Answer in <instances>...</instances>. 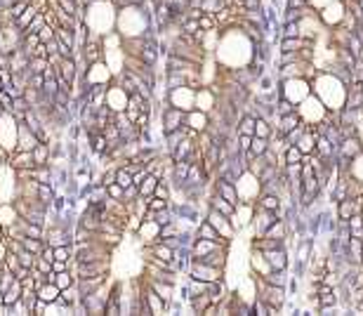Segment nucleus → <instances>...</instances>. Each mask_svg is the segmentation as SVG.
Wrapping results in <instances>:
<instances>
[{
	"label": "nucleus",
	"instance_id": "obj_1",
	"mask_svg": "<svg viewBox=\"0 0 363 316\" xmlns=\"http://www.w3.org/2000/svg\"><path fill=\"white\" fill-rule=\"evenodd\" d=\"M161 120H163V135L175 132V130H179V128H184V123H187V111L168 104L161 111Z\"/></svg>",
	"mask_w": 363,
	"mask_h": 316
},
{
	"label": "nucleus",
	"instance_id": "obj_2",
	"mask_svg": "<svg viewBox=\"0 0 363 316\" xmlns=\"http://www.w3.org/2000/svg\"><path fill=\"white\" fill-rule=\"evenodd\" d=\"M189 276L201 278V281H208V283H210V281H219V278H222V269L201 262L198 257H191V262H189Z\"/></svg>",
	"mask_w": 363,
	"mask_h": 316
},
{
	"label": "nucleus",
	"instance_id": "obj_3",
	"mask_svg": "<svg viewBox=\"0 0 363 316\" xmlns=\"http://www.w3.org/2000/svg\"><path fill=\"white\" fill-rule=\"evenodd\" d=\"M38 144H41L38 135L31 130L24 120H21V123H19V128H17V149H19V151H33Z\"/></svg>",
	"mask_w": 363,
	"mask_h": 316
},
{
	"label": "nucleus",
	"instance_id": "obj_4",
	"mask_svg": "<svg viewBox=\"0 0 363 316\" xmlns=\"http://www.w3.org/2000/svg\"><path fill=\"white\" fill-rule=\"evenodd\" d=\"M128 99H130V94L125 92L118 83H116L113 88H107V106L113 111V113H116V111H125Z\"/></svg>",
	"mask_w": 363,
	"mask_h": 316
},
{
	"label": "nucleus",
	"instance_id": "obj_5",
	"mask_svg": "<svg viewBox=\"0 0 363 316\" xmlns=\"http://www.w3.org/2000/svg\"><path fill=\"white\" fill-rule=\"evenodd\" d=\"M208 222L215 226L217 231H219V236L227 238V241H231V234H234V226H231V222H229L227 215H222L219 210H215V208H210L208 210Z\"/></svg>",
	"mask_w": 363,
	"mask_h": 316
},
{
	"label": "nucleus",
	"instance_id": "obj_6",
	"mask_svg": "<svg viewBox=\"0 0 363 316\" xmlns=\"http://www.w3.org/2000/svg\"><path fill=\"white\" fill-rule=\"evenodd\" d=\"M36 160H33V151H19L14 149L12 154H7V168L10 170H26V168H33Z\"/></svg>",
	"mask_w": 363,
	"mask_h": 316
},
{
	"label": "nucleus",
	"instance_id": "obj_7",
	"mask_svg": "<svg viewBox=\"0 0 363 316\" xmlns=\"http://www.w3.org/2000/svg\"><path fill=\"white\" fill-rule=\"evenodd\" d=\"M107 274H99V276H87V278H76V286H78V290H81V295L85 297V295H92V293H97V290L102 288L104 283H107Z\"/></svg>",
	"mask_w": 363,
	"mask_h": 316
},
{
	"label": "nucleus",
	"instance_id": "obj_8",
	"mask_svg": "<svg viewBox=\"0 0 363 316\" xmlns=\"http://www.w3.org/2000/svg\"><path fill=\"white\" fill-rule=\"evenodd\" d=\"M187 125L189 128H193L196 132L208 130V125H210L208 111H201V109H191V111H187Z\"/></svg>",
	"mask_w": 363,
	"mask_h": 316
},
{
	"label": "nucleus",
	"instance_id": "obj_9",
	"mask_svg": "<svg viewBox=\"0 0 363 316\" xmlns=\"http://www.w3.org/2000/svg\"><path fill=\"white\" fill-rule=\"evenodd\" d=\"M215 194H219L222 198H227L231 205H238L241 201H238V191H236V182H229V180H217L215 184Z\"/></svg>",
	"mask_w": 363,
	"mask_h": 316
},
{
	"label": "nucleus",
	"instance_id": "obj_10",
	"mask_svg": "<svg viewBox=\"0 0 363 316\" xmlns=\"http://www.w3.org/2000/svg\"><path fill=\"white\" fill-rule=\"evenodd\" d=\"M144 300H147V304H149V309H151V314H165L168 312V304L163 302V297L156 293V290L151 288V286H144Z\"/></svg>",
	"mask_w": 363,
	"mask_h": 316
},
{
	"label": "nucleus",
	"instance_id": "obj_11",
	"mask_svg": "<svg viewBox=\"0 0 363 316\" xmlns=\"http://www.w3.org/2000/svg\"><path fill=\"white\" fill-rule=\"evenodd\" d=\"M149 286L156 290V293L163 297V302L170 307V302H172V293H175V283H168V281H161V278H149Z\"/></svg>",
	"mask_w": 363,
	"mask_h": 316
},
{
	"label": "nucleus",
	"instance_id": "obj_12",
	"mask_svg": "<svg viewBox=\"0 0 363 316\" xmlns=\"http://www.w3.org/2000/svg\"><path fill=\"white\" fill-rule=\"evenodd\" d=\"M259 252H262V257L269 262L271 269H283V271H285L288 260H285V250H283V248H274V250H259Z\"/></svg>",
	"mask_w": 363,
	"mask_h": 316
},
{
	"label": "nucleus",
	"instance_id": "obj_13",
	"mask_svg": "<svg viewBox=\"0 0 363 316\" xmlns=\"http://www.w3.org/2000/svg\"><path fill=\"white\" fill-rule=\"evenodd\" d=\"M19 217H21V215H19V210H17L14 203H0V226H2V229H5V226H12Z\"/></svg>",
	"mask_w": 363,
	"mask_h": 316
},
{
	"label": "nucleus",
	"instance_id": "obj_14",
	"mask_svg": "<svg viewBox=\"0 0 363 316\" xmlns=\"http://www.w3.org/2000/svg\"><path fill=\"white\" fill-rule=\"evenodd\" d=\"M340 151H342L347 158H354V156H359V154L363 151V146H361V142H359V137L354 135V137H344V139H342Z\"/></svg>",
	"mask_w": 363,
	"mask_h": 316
},
{
	"label": "nucleus",
	"instance_id": "obj_15",
	"mask_svg": "<svg viewBox=\"0 0 363 316\" xmlns=\"http://www.w3.org/2000/svg\"><path fill=\"white\" fill-rule=\"evenodd\" d=\"M59 293H62V288H59L54 281H47L45 286H41V288H38V297L50 304V302H57V300H59Z\"/></svg>",
	"mask_w": 363,
	"mask_h": 316
},
{
	"label": "nucleus",
	"instance_id": "obj_16",
	"mask_svg": "<svg viewBox=\"0 0 363 316\" xmlns=\"http://www.w3.org/2000/svg\"><path fill=\"white\" fill-rule=\"evenodd\" d=\"M187 73H191V71H168V90L187 88V85H189Z\"/></svg>",
	"mask_w": 363,
	"mask_h": 316
},
{
	"label": "nucleus",
	"instance_id": "obj_17",
	"mask_svg": "<svg viewBox=\"0 0 363 316\" xmlns=\"http://www.w3.org/2000/svg\"><path fill=\"white\" fill-rule=\"evenodd\" d=\"M347 109H354V111H359L363 109V85L356 80L354 85H351V92H349V102H347Z\"/></svg>",
	"mask_w": 363,
	"mask_h": 316
},
{
	"label": "nucleus",
	"instance_id": "obj_18",
	"mask_svg": "<svg viewBox=\"0 0 363 316\" xmlns=\"http://www.w3.org/2000/svg\"><path fill=\"white\" fill-rule=\"evenodd\" d=\"M196 236H198V238H210V241H227V238L219 236V231H217V229L208 222V220L198 222V231H196Z\"/></svg>",
	"mask_w": 363,
	"mask_h": 316
},
{
	"label": "nucleus",
	"instance_id": "obj_19",
	"mask_svg": "<svg viewBox=\"0 0 363 316\" xmlns=\"http://www.w3.org/2000/svg\"><path fill=\"white\" fill-rule=\"evenodd\" d=\"M354 212H361L356 208V201L354 198H344V201H340V208H337V217L342 220V222H347Z\"/></svg>",
	"mask_w": 363,
	"mask_h": 316
},
{
	"label": "nucleus",
	"instance_id": "obj_20",
	"mask_svg": "<svg viewBox=\"0 0 363 316\" xmlns=\"http://www.w3.org/2000/svg\"><path fill=\"white\" fill-rule=\"evenodd\" d=\"M54 198H57L54 184H47V182H38V201H41V203H45V205L50 208Z\"/></svg>",
	"mask_w": 363,
	"mask_h": 316
},
{
	"label": "nucleus",
	"instance_id": "obj_21",
	"mask_svg": "<svg viewBox=\"0 0 363 316\" xmlns=\"http://www.w3.org/2000/svg\"><path fill=\"white\" fill-rule=\"evenodd\" d=\"M50 158H52V151H50V144H41L33 149V160H36V165H50Z\"/></svg>",
	"mask_w": 363,
	"mask_h": 316
},
{
	"label": "nucleus",
	"instance_id": "obj_22",
	"mask_svg": "<svg viewBox=\"0 0 363 316\" xmlns=\"http://www.w3.org/2000/svg\"><path fill=\"white\" fill-rule=\"evenodd\" d=\"M210 208H215V210H219L222 215H227V217H231L234 212H236V205H231L227 198H222L219 194H215L213 196V201H210Z\"/></svg>",
	"mask_w": 363,
	"mask_h": 316
},
{
	"label": "nucleus",
	"instance_id": "obj_23",
	"mask_svg": "<svg viewBox=\"0 0 363 316\" xmlns=\"http://www.w3.org/2000/svg\"><path fill=\"white\" fill-rule=\"evenodd\" d=\"M297 125H299V118H297V113L293 111V113H285V116H281V125H278V135H288L290 130H295Z\"/></svg>",
	"mask_w": 363,
	"mask_h": 316
},
{
	"label": "nucleus",
	"instance_id": "obj_24",
	"mask_svg": "<svg viewBox=\"0 0 363 316\" xmlns=\"http://www.w3.org/2000/svg\"><path fill=\"white\" fill-rule=\"evenodd\" d=\"M189 304H191V312H193V314H203V312L208 309V304H210V295H208V293L193 295V297L189 300Z\"/></svg>",
	"mask_w": 363,
	"mask_h": 316
},
{
	"label": "nucleus",
	"instance_id": "obj_25",
	"mask_svg": "<svg viewBox=\"0 0 363 316\" xmlns=\"http://www.w3.org/2000/svg\"><path fill=\"white\" fill-rule=\"evenodd\" d=\"M259 208H264V210H278L281 208V196L278 194H262L259 196Z\"/></svg>",
	"mask_w": 363,
	"mask_h": 316
},
{
	"label": "nucleus",
	"instance_id": "obj_26",
	"mask_svg": "<svg viewBox=\"0 0 363 316\" xmlns=\"http://www.w3.org/2000/svg\"><path fill=\"white\" fill-rule=\"evenodd\" d=\"M38 12H41V10H38V7H36L33 2H31V5H28L26 10H24V14H21V17H19V19L14 22V26L19 28V31H24V28H26L28 24H31V19H33V17H36Z\"/></svg>",
	"mask_w": 363,
	"mask_h": 316
},
{
	"label": "nucleus",
	"instance_id": "obj_27",
	"mask_svg": "<svg viewBox=\"0 0 363 316\" xmlns=\"http://www.w3.org/2000/svg\"><path fill=\"white\" fill-rule=\"evenodd\" d=\"M156 184H158V177L156 175H151L149 172L147 177H144V182L139 184V196H153V189H156Z\"/></svg>",
	"mask_w": 363,
	"mask_h": 316
},
{
	"label": "nucleus",
	"instance_id": "obj_28",
	"mask_svg": "<svg viewBox=\"0 0 363 316\" xmlns=\"http://www.w3.org/2000/svg\"><path fill=\"white\" fill-rule=\"evenodd\" d=\"M302 151H299V146L297 144H288L285 146V151H283V158H285V165L288 163H302Z\"/></svg>",
	"mask_w": 363,
	"mask_h": 316
},
{
	"label": "nucleus",
	"instance_id": "obj_29",
	"mask_svg": "<svg viewBox=\"0 0 363 316\" xmlns=\"http://www.w3.org/2000/svg\"><path fill=\"white\" fill-rule=\"evenodd\" d=\"M255 120H257L255 116L245 113V116L238 120V125H236V128H238V132H241V135H255Z\"/></svg>",
	"mask_w": 363,
	"mask_h": 316
},
{
	"label": "nucleus",
	"instance_id": "obj_30",
	"mask_svg": "<svg viewBox=\"0 0 363 316\" xmlns=\"http://www.w3.org/2000/svg\"><path fill=\"white\" fill-rule=\"evenodd\" d=\"M45 24H47V22H45V12L41 10V12H38L36 17H33V19H31V24H28V26L21 31V36H24V33H38V31H41Z\"/></svg>",
	"mask_w": 363,
	"mask_h": 316
},
{
	"label": "nucleus",
	"instance_id": "obj_31",
	"mask_svg": "<svg viewBox=\"0 0 363 316\" xmlns=\"http://www.w3.org/2000/svg\"><path fill=\"white\" fill-rule=\"evenodd\" d=\"M21 243H24V248H26V250H31L33 255H41V250L45 248V241H43V238L24 236V238H21Z\"/></svg>",
	"mask_w": 363,
	"mask_h": 316
},
{
	"label": "nucleus",
	"instance_id": "obj_32",
	"mask_svg": "<svg viewBox=\"0 0 363 316\" xmlns=\"http://www.w3.org/2000/svg\"><path fill=\"white\" fill-rule=\"evenodd\" d=\"M267 149H269V139H267V137H257V135H253V144H250V151H253L255 156H262Z\"/></svg>",
	"mask_w": 363,
	"mask_h": 316
},
{
	"label": "nucleus",
	"instance_id": "obj_33",
	"mask_svg": "<svg viewBox=\"0 0 363 316\" xmlns=\"http://www.w3.org/2000/svg\"><path fill=\"white\" fill-rule=\"evenodd\" d=\"M21 302L26 304L28 309H31V314H33V304L38 302V290L36 288H21Z\"/></svg>",
	"mask_w": 363,
	"mask_h": 316
},
{
	"label": "nucleus",
	"instance_id": "obj_34",
	"mask_svg": "<svg viewBox=\"0 0 363 316\" xmlns=\"http://www.w3.org/2000/svg\"><path fill=\"white\" fill-rule=\"evenodd\" d=\"M54 283L59 286V288H68V286H73L76 283V276L71 274V271H59V274H54Z\"/></svg>",
	"mask_w": 363,
	"mask_h": 316
},
{
	"label": "nucleus",
	"instance_id": "obj_35",
	"mask_svg": "<svg viewBox=\"0 0 363 316\" xmlns=\"http://www.w3.org/2000/svg\"><path fill=\"white\" fill-rule=\"evenodd\" d=\"M47 66H50V62L43 59V57H31V59H28V71H31V73H43Z\"/></svg>",
	"mask_w": 363,
	"mask_h": 316
},
{
	"label": "nucleus",
	"instance_id": "obj_36",
	"mask_svg": "<svg viewBox=\"0 0 363 316\" xmlns=\"http://www.w3.org/2000/svg\"><path fill=\"white\" fill-rule=\"evenodd\" d=\"M147 203H149V210H151V212H158V210H165V208H170V201H165V198H158V196H147Z\"/></svg>",
	"mask_w": 363,
	"mask_h": 316
},
{
	"label": "nucleus",
	"instance_id": "obj_37",
	"mask_svg": "<svg viewBox=\"0 0 363 316\" xmlns=\"http://www.w3.org/2000/svg\"><path fill=\"white\" fill-rule=\"evenodd\" d=\"M255 135H257V137H267V139H269V137H271L269 120H267V118H257L255 120Z\"/></svg>",
	"mask_w": 363,
	"mask_h": 316
},
{
	"label": "nucleus",
	"instance_id": "obj_38",
	"mask_svg": "<svg viewBox=\"0 0 363 316\" xmlns=\"http://www.w3.org/2000/svg\"><path fill=\"white\" fill-rule=\"evenodd\" d=\"M17 257H19V264H21V267L33 269V267H36V257H38V255H33L31 250H26V248H24L21 252H17Z\"/></svg>",
	"mask_w": 363,
	"mask_h": 316
},
{
	"label": "nucleus",
	"instance_id": "obj_39",
	"mask_svg": "<svg viewBox=\"0 0 363 316\" xmlns=\"http://www.w3.org/2000/svg\"><path fill=\"white\" fill-rule=\"evenodd\" d=\"M116 182H118V184H121L123 189H125V186H130V184H132V175H130V172L125 170L123 165H118V168H116Z\"/></svg>",
	"mask_w": 363,
	"mask_h": 316
},
{
	"label": "nucleus",
	"instance_id": "obj_40",
	"mask_svg": "<svg viewBox=\"0 0 363 316\" xmlns=\"http://www.w3.org/2000/svg\"><path fill=\"white\" fill-rule=\"evenodd\" d=\"M293 111H295L293 102H290V99H285V97L281 94V99H278V104H276V113H278V118L285 116V113H293Z\"/></svg>",
	"mask_w": 363,
	"mask_h": 316
},
{
	"label": "nucleus",
	"instance_id": "obj_41",
	"mask_svg": "<svg viewBox=\"0 0 363 316\" xmlns=\"http://www.w3.org/2000/svg\"><path fill=\"white\" fill-rule=\"evenodd\" d=\"M137 198H139V186H137V184L125 186V194H123V203H135Z\"/></svg>",
	"mask_w": 363,
	"mask_h": 316
},
{
	"label": "nucleus",
	"instance_id": "obj_42",
	"mask_svg": "<svg viewBox=\"0 0 363 316\" xmlns=\"http://www.w3.org/2000/svg\"><path fill=\"white\" fill-rule=\"evenodd\" d=\"M107 194L108 198H113V201H123V194H125V189H123L118 182H113V184L107 186Z\"/></svg>",
	"mask_w": 363,
	"mask_h": 316
},
{
	"label": "nucleus",
	"instance_id": "obj_43",
	"mask_svg": "<svg viewBox=\"0 0 363 316\" xmlns=\"http://www.w3.org/2000/svg\"><path fill=\"white\" fill-rule=\"evenodd\" d=\"M153 196H158V198H165V201H170V186H168V182H163V180H158V184H156V189H153Z\"/></svg>",
	"mask_w": 363,
	"mask_h": 316
},
{
	"label": "nucleus",
	"instance_id": "obj_44",
	"mask_svg": "<svg viewBox=\"0 0 363 316\" xmlns=\"http://www.w3.org/2000/svg\"><path fill=\"white\" fill-rule=\"evenodd\" d=\"M295 36H299V24H297V22H285L283 38H295Z\"/></svg>",
	"mask_w": 363,
	"mask_h": 316
},
{
	"label": "nucleus",
	"instance_id": "obj_45",
	"mask_svg": "<svg viewBox=\"0 0 363 316\" xmlns=\"http://www.w3.org/2000/svg\"><path fill=\"white\" fill-rule=\"evenodd\" d=\"M10 314H17V316H26V314H31V309H28L26 304L21 302V300H17V302L10 307Z\"/></svg>",
	"mask_w": 363,
	"mask_h": 316
},
{
	"label": "nucleus",
	"instance_id": "obj_46",
	"mask_svg": "<svg viewBox=\"0 0 363 316\" xmlns=\"http://www.w3.org/2000/svg\"><path fill=\"white\" fill-rule=\"evenodd\" d=\"M38 38H41V43H50V40L54 38V26H50V24H45V26L38 31Z\"/></svg>",
	"mask_w": 363,
	"mask_h": 316
},
{
	"label": "nucleus",
	"instance_id": "obj_47",
	"mask_svg": "<svg viewBox=\"0 0 363 316\" xmlns=\"http://www.w3.org/2000/svg\"><path fill=\"white\" fill-rule=\"evenodd\" d=\"M168 236H177V224H175V220L161 226V238H168ZM161 238H158V241H161Z\"/></svg>",
	"mask_w": 363,
	"mask_h": 316
},
{
	"label": "nucleus",
	"instance_id": "obj_48",
	"mask_svg": "<svg viewBox=\"0 0 363 316\" xmlns=\"http://www.w3.org/2000/svg\"><path fill=\"white\" fill-rule=\"evenodd\" d=\"M250 144H253V135H241L238 132V149L243 151H250Z\"/></svg>",
	"mask_w": 363,
	"mask_h": 316
},
{
	"label": "nucleus",
	"instance_id": "obj_49",
	"mask_svg": "<svg viewBox=\"0 0 363 316\" xmlns=\"http://www.w3.org/2000/svg\"><path fill=\"white\" fill-rule=\"evenodd\" d=\"M335 191V201L340 203V201H344L347 198V180H340V186L337 189H333Z\"/></svg>",
	"mask_w": 363,
	"mask_h": 316
},
{
	"label": "nucleus",
	"instance_id": "obj_50",
	"mask_svg": "<svg viewBox=\"0 0 363 316\" xmlns=\"http://www.w3.org/2000/svg\"><path fill=\"white\" fill-rule=\"evenodd\" d=\"M33 269H38V271H43V274H47V271H52V262H47V260H43L41 255L36 257V267Z\"/></svg>",
	"mask_w": 363,
	"mask_h": 316
},
{
	"label": "nucleus",
	"instance_id": "obj_51",
	"mask_svg": "<svg viewBox=\"0 0 363 316\" xmlns=\"http://www.w3.org/2000/svg\"><path fill=\"white\" fill-rule=\"evenodd\" d=\"M45 312H47V302L38 297V302L33 304V314H36V316H45Z\"/></svg>",
	"mask_w": 363,
	"mask_h": 316
},
{
	"label": "nucleus",
	"instance_id": "obj_52",
	"mask_svg": "<svg viewBox=\"0 0 363 316\" xmlns=\"http://www.w3.org/2000/svg\"><path fill=\"white\" fill-rule=\"evenodd\" d=\"M14 276L19 278V281H21V278L31 276V269H28V267H21V264H19V267H17V269H14Z\"/></svg>",
	"mask_w": 363,
	"mask_h": 316
},
{
	"label": "nucleus",
	"instance_id": "obj_53",
	"mask_svg": "<svg viewBox=\"0 0 363 316\" xmlns=\"http://www.w3.org/2000/svg\"><path fill=\"white\" fill-rule=\"evenodd\" d=\"M0 78H2V88L12 83V71L10 68H0Z\"/></svg>",
	"mask_w": 363,
	"mask_h": 316
},
{
	"label": "nucleus",
	"instance_id": "obj_54",
	"mask_svg": "<svg viewBox=\"0 0 363 316\" xmlns=\"http://www.w3.org/2000/svg\"><path fill=\"white\" fill-rule=\"evenodd\" d=\"M307 0H288V10H304Z\"/></svg>",
	"mask_w": 363,
	"mask_h": 316
},
{
	"label": "nucleus",
	"instance_id": "obj_55",
	"mask_svg": "<svg viewBox=\"0 0 363 316\" xmlns=\"http://www.w3.org/2000/svg\"><path fill=\"white\" fill-rule=\"evenodd\" d=\"M243 10H245V12L259 10V0H243Z\"/></svg>",
	"mask_w": 363,
	"mask_h": 316
},
{
	"label": "nucleus",
	"instance_id": "obj_56",
	"mask_svg": "<svg viewBox=\"0 0 363 316\" xmlns=\"http://www.w3.org/2000/svg\"><path fill=\"white\" fill-rule=\"evenodd\" d=\"M113 182H116V170H111V172H104V175H102V184H104V186L113 184Z\"/></svg>",
	"mask_w": 363,
	"mask_h": 316
},
{
	"label": "nucleus",
	"instance_id": "obj_57",
	"mask_svg": "<svg viewBox=\"0 0 363 316\" xmlns=\"http://www.w3.org/2000/svg\"><path fill=\"white\" fill-rule=\"evenodd\" d=\"M354 309H356V312H363V300H359V302L354 304Z\"/></svg>",
	"mask_w": 363,
	"mask_h": 316
},
{
	"label": "nucleus",
	"instance_id": "obj_58",
	"mask_svg": "<svg viewBox=\"0 0 363 316\" xmlns=\"http://www.w3.org/2000/svg\"><path fill=\"white\" fill-rule=\"evenodd\" d=\"M0 304H2V290H0Z\"/></svg>",
	"mask_w": 363,
	"mask_h": 316
},
{
	"label": "nucleus",
	"instance_id": "obj_59",
	"mask_svg": "<svg viewBox=\"0 0 363 316\" xmlns=\"http://www.w3.org/2000/svg\"><path fill=\"white\" fill-rule=\"evenodd\" d=\"M0 92H2V78H0Z\"/></svg>",
	"mask_w": 363,
	"mask_h": 316
}]
</instances>
